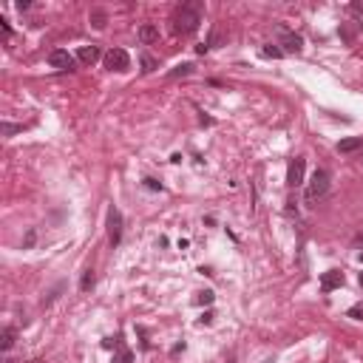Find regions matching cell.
Instances as JSON below:
<instances>
[{
    "label": "cell",
    "mask_w": 363,
    "mask_h": 363,
    "mask_svg": "<svg viewBox=\"0 0 363 363\" xmlns=\"http://www.w3.org/2000/svg\"><path fill=\"white\" fill-rule=\"evenodd\" d=\"M102 63H105V68L108 71H128L131 68V57H128V51L125 49H111L105 57H102Z\"/></svg>",
    "instance_id": "277c9868"
},
{
    "label": "cell",
    "mask_w": 363,
    "mask_h": 363,
    "mask_svg": "<svg viewBox=\"0 0 363 363\" xmlns=\"http://www.w3.org/2000/svg\"><path fill=\"white\" fill-rule=\"evenodd\" d=\"M139 40L148 46V43H156L159 40V29L153 26V23H145V26H139Z\"/></svg>",
    "instance_id": "30bf717a"
},
{
    "label": "cell",
    "mask_w": 363,
    "mask_h": 363,
    "mask_svg": "<svg viewBox=\"0 0 363 363\" xmlns=\"http://www.w3.org/2000/svg\"><path fill=\"white\" fill-rule=\"evenodd\" d=\"M213 301H216L213 290H204V292H199V295H196V304H199V307H210Z\"/></svg>",
    "instance_id": "e0dca14e"
},
{
    "label": "cell",
    "mask_w": 363,
    "mask_h": 363,
    "mask_svg": "<svg viewBox=\"0 0 363 363\" xmlns=\"http://www.w3.org/2000/svg\"><path fill=\"white\" fill-rule=\"evenodd\" d=\"M304 173H307V159H304V156L290 159V165H287V184H290V187L304 184Z\"/></svg>",
    "instance_id": "5b68a950"
},
{
    "label": "cell",
    "mask_w": 363,
    "mask_h": 363,
    "mask_svg": "<svg viewBox=\"0 0 363 363\" xmlns=\"http://www.w3.org/2000/svg\"><path fill=\"white\" fill-rule=\"evenodd\" d=\"M190 71H193V66H190V63H182V66H176L173 71H170V77H187Z\"/></svg>",
    "instance_id": "44dd1931"
},
{
    "label": "cell",
    "mask_w": 363,
    "mask_h": 363,
    "mask_svg": "<svg viewBox=\"0 0 363 363\" xmlns=\"http://www.w3.org/2000/svg\"><path fill=\"white\" fill-rule=\"evenodd\" d=\"M176 23V32L179 34H193L201 23V3L199 0H190V3H182V9L173 17Z\"/></svg>",
    "instance_id": "6da1fadb"
},
{
    "label": "cell",
    "mask_w": 363,
    "mask_h": 363,
    "mask_svg": "<svg viewBox=\"0 0 363 363\" xmlns=\"http://www.w3.org/2000/svg\"><path fill=\"white\" fill-rule=\"evenodd\" d=\"M156 66H159V63H156V60H153L150 54H142V71H145V74L156 71Z\"/></svg>",
    "instance_id": "d6986e66"
},
{
    "label": "cell",
    "mask_w": 363,
    "mask_h": 363,
    "mask_svg": "<svg viewBox=\"0 0 363 363\" xmlns=\"http://www.w3.org/2000/svg\"><path fill=\"white\" fill-rule=\"evenodd\" d=\"M213 318H216L213 312H204L201 318H199V324H201V327H210V324H213Z\"/></svg>",
    "instance_id": "cb8c5ba5"
},
{
    "label": "cell",
    "mask_w": 363,
    "mask_h": 363,
    "mask_svg": "<svg viewBox=\"0 0 363 363\" xmlns=\"http://www.w3.org/2000/svg\"><path fill=\"white\" fill-rule=\"evenodd\" d=\"M346 315H349V318H355V321H363V301H358V304H352Z\"/></svg>",
    "instance_id": "ffe728a7"
},
{
    "label": "cell",
    "mask_w": 363,
    "mask_h": 363,
    "mask_svg": "<svg viewBox=\"0 0 363 363\" xmlns=\"http://www.w3.org/2000/svg\"><path fill=\"white\" fill-rule=\"evenodd\" d=\"M0 29H3V37H6V40L12 37V26H9V20H6V17H0Z\"/></svg>",
    "instance_id": "603a6c76"
},
{
    "label": "cell",
    "mask_w": 363,
    "mask_h": 363,
    "mask_svg": "<svg viewBox=\"0 0 363 363\" xmlns=\"http://www.w3.org/2000/svg\"><path fill=\"white\" fill-rule=\"evenodd\" d=\"M49 66L60 68V71H71V68H74V57H71L66 49H54L49 54Z\"/></svg>",
    "instance_id": "52a82bcc"
},
{
    "label": "cell",
    "mask_w": 363,
    "mask_h": 363,
    "mask_svg": "<svg viewBox=\"0 0 363 363\" xmlns=\"http://www.w3.org/2000/svg\"><path fill=\"white\" fill-rule=\"evenodd\" d=\"M29 6H32V3H29V0H17V9H20V12H26V9H29Z\"/></svg>",
    "instance_id": "83f0119b"
},
{
    "label": "cell",
    "mask_w": 363,
    "mask_h": 363,
    "mask_svg": "<svg viewBox=\"0 0 363 363\" xmlns=\"http://www.w3.org/2000/svg\"><path fill=\"white\" fill-rule=\"evenodd\" d=\"M145 187H148V190H162V182H156V179H145Z\"/></svg>",
    "instance_id": "d4e9b609"
},
{
    "label": "cell",
    "mask_w": 363,
    "mask_h": 363,
    "mask_svg": "<svg viewBox=\"0 0 363 363\" xmlns=\"http://www.w3.org/2000/svg\"><path fill=\"white\" fill-rule=\"evenodd\" d=\"M114 363H133V352L131 349H116V355H114Z\"/></svg>",
    "instance_id": "2e32d148"
},
{
    "label": "cell",
    "mask_w": 363,
    "mask_h": 363,
    "mask_svg": "<svg viewBox=\"0 0 363 363\" xmlns=\"http://www.w3.org/2000/svg\"><path fill=\"white\" fill-rule=\"evenodd\" d=\"M344 287V272L341 270H327L321 275V290L324 292H332V290H341Z\"/></svg>",
    "instance_id": "ba28073f"
},
{
    "label": "cell",
    "mask_w": 363,
    "mask_h": 363,
    "mask_svg": "<svg viewBox=\"0 0 363 363\" xmlns=\"http://www.w3.org/2000/svg\"><path fill=\"white\" fill-rule=\"evenodd\" d=\"M20 131V128H17V125H9V122H6V125H3V133H6V136H12V133H17Z\"/></svg>",
    "instance_id": "4316f807"
},
{
    "label": "cell",
    "mask_w": 363,
    "mask_h": 363,
    "mask_svg": "<svg viewBox=\"0 0 363 363\" xmlns=\"http://www.w3.org/2000/svg\"><path fill=\"white\" fill-rule=\"evenodd\" d=\"M327 190H329V173L324 167H318L312 173V179H309V184H307V201H315V199L327 196Z\"/></svg>",
    "instance_id": "7a4b0ae2"
},
{
    "label": "cell",
    "mask_w": 363,
    "mask_h": 363,
    "mask_svg": "<svg viewBox=\"0 0 363 363\" xmlns=\"http://www.w3.org/2000/svg\"><path fill=\"white\" fill-rule=\"evenodd\" d=\"M108 238H111V244H119L122 241V213L116 210V207H111L108 210Z\"/></svg>",
    "instance_id": "8992f818"
},
{
    "label": "cell",
    "mask_w": 363,
    "mask_h": 363,
    "mask_svg": "<svg viewBox=\"0 0 363 363\" xmlns=\"http://www.w3.org/2000/svg\"><path fill=\"white\" fill-rule=\"evenodd\" d=\"M358 261H361V264H363V253H358Z\"/></svg>",
    "instance_id": "f1b7e54d"
},
{
    "label": "cell",
    "mask_w": 363,
    "mask_h": 363,
    "mask_svg": "<svg viewBox=\"0 0 363 363\" xmlns=\"http://www.w3.org/2000/svg\"><path fill=\"white\" fill-rule=\"evenodd\" d=\"M105 20H108V17H105V12H91V23H94V29H105Z\"/></svg>",
    "instance_id": "ac0fdd59"
},
{
    "label": "cell",
    "mask_w": 363,
    "mask_h": 363,
    "mask_svg": "<svg viewBox=\"0 0 363 363\" xmlns=\"http://www.w3.org/2000/svg\"><path fill=\"white\" fill-rule=\"evenodd\" d=\"M261 57H267V60H281V57H284V51H281L278 46H272V43H270V46H264V49H261Z\"/></svg>",
    "instance_id": "5bb4252c"
},
{
    "label": "cell",
    "mask_w": 363,
    "mask_h": 363,
    "mask_svg": "<svg viewBox=\"0 0 363 363\" xmlns=\"http://www.w3.org/2000/svg\"><path fill=\"white\" fill-rule=\"evenodd\" d=\"M278 46L284 54H301L304 51V40H301V34L290 32L287 26H281L278 29Z\"/></svg>",
    "instance_id": "3957f363"
},
{
    "label": "cell",
    "mask_w": 363,
    "mask_h": 363,
    "mask_svg": "<svg viewBox=\"0 0 363 363\" xmlns=\"http://www.w3.org/2000/svg\"><path fill=\"white\" fill-rule=\"evenodd\" d=\"M358 29H361V23H346V26H341V37H344L346 43H352L355 34H358Z\"/></svg>",
    "instance_id": "4fadbf2b"
},
{
    "label": "cell",
    "mask_w": 363,
    "mask_h": 363,
    "mask_svg": "<svg viewBox=\"0 0 363 363\" xmlns=\"http://www.w3.org/2000/svg\"><path fill=\"white\" fill-rule=\"evenodd\" d=\"M77 60H80L83 66H94V63L99 60V49H97V46H80Z\"/></svg>",
    "instance_id": "9c48e42d"
},
{
    "label": "cell",
    "mask_w": 363,
    "mask_h": 363,
    "mask_svg": "<svg viewBox=\"0 0 363 363\" xmlns=\"http://www.w3.org/2000/svg\"><path fill=\"white\" fill-rule=\"evenodd\" d=\"M15 338H17V332L12 329V327H6V329H3V335H0V349H3V352H9V349L15 346Z\"/></svg>",
    "instance_id": "7c38bea8"
},
{
    "label": "cell",
    "mask_w": 363,
    "mask_h": 363,
    "mask_svg": "<svg viewBox=\"0 0 363 363\" xmlns=\"http://www.w3.org/2000/svg\"><path fill=\"white\" fill-rule=\"evenodd\" d=\"M363 148V136H349V139H341L338 142V150L341 153H352V150Z\"/></svg>",
    "instance_id": "8fae6325"
},
{
    "label": "cell",
    "mask_w": 363,
    "mask_h": 363,
    "mask_svg": "<svg viewBox=\"0 0 363 363\" xmlns=\"http://www.w3.org/2000/svg\"><path fill=\"white\" fill-rule=\"evenodd\" d=\"M94 270H85L83 272V281H80V290H83V292H88V290H94Z\"/></svg>",
    "instance_id": "9a60e30c"
},
{
    "label": "cell",
    "mask_w": 363,
    "mask_h": 363,
    "mask_svg": "<svg viewBox=\"0 0 363 363\" xmlns=\"http://www.w3.org/2000/svg\"><path fill=\"white\" fill-rule=\"evenodd\" d=\"M102 346H105V349H122V335H116V338H105Z\"/></svg>",
    "instance_id": "7402d4cb"
},
{
    "label": "cell",
    "mask_w": 363,
    "mask_h": 363,
    "mask_svg": "<svg viewBox=\"0 0 363 363\" xmlns=\"http://www.w3.org/2000/svg\"><path fill=\"white\" fill-rule=\"evenodd\" d=\"M34 238H37V233H34V230H29V233H26V241H23V244H26V247H32V244H34Z\"/></svg>",
    "instance_id": "484cf974"
},
{
    "label": "cell",
    "mask_w": 363,
    "mask_h": 363,
    "mask_svg": "<svg viewBox=\"0 0 363 363\" xmlns=\"http://www.w3.org/2000/svg\"><path fill=\"white\" fill-rule=\"evenodd\" d=\"M361 287H363V272H361Z\"/></svg>",
    "instance_id": "f546056e"
}]
</instances>
